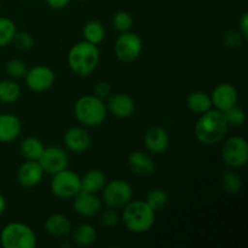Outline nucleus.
<instances>
[{
	"label": "nucleus",
	"instance_id": "obj_1",
	"mask_svg": "<svg viewBox=\"0 0 248 248\" xmlns=\"http://www.w3.org/2000/svg\"><path fill=\"white\" fill-rule=\"evenodd\" d=\"M227 120L224 113L216 108H211L210 110L200 114L194 128L195 137L201 144L203 145H216L222 142L228 132Z\"/></svg>",
	"mask_w": 248,
	"mask_h": 248
},
{
	"label": "nucleus",
	"instance_id": "obj_2",
	"mask_svg": "<svg viewBox=\"0 0 248 248\" xmlns=\"http://www.w3.org/2000/svg\"><path fill=\"white\" fill-rule=\"evenodd\" d=\"M123 223L128 232L133 234L148 232L155 224L156 212L145 201L131 200L124 206Z\"/></svg>",
	"mask_w": 248,
	"mask_h": 248
},
{
	"label": "nucleus",
	"instance_id": "obj_3",
	"mask_svg": "<svg viewBox=\"0 0 248 248\" xmlns=\"http://www.w3.org/2000/svg\"><path fill=\"white\" fill-rule=\"evenodd\" d=\"M67 60L68 65L74 74L87 77L98 67L99 50L94 44L82 40L72 46Z\"/></svg>",
	"mask_w": 248,
	"mask_h": 248
},
{
	"label": "nucleus",
	"instance_id": "obj_4",
	"mask_svg": "<svg viewBox=\"0 0 248 248\" xmlns=\"http://www.w3.org/2000/svg\"><path fill=\"white\" fill-rule=\"evenodd\" d=\"M74 115L85 127H97L104 123L108 110L103 99L94 94H85L75 102Z\"/></svg>",
	"mask_w": 248,
	"mask_h": 248
},
{
	"label": "nucleus",
	"instance_id": "obj_5",
	"mask_svg": "<svg viewBox=\"0 0 248 248\" xmlns=\"http://www.w3.org/2000/svg\"><path fill=\"white\" fill-rule=\"evenodd\" d=\"M0 244L4 248H34L36 246V235L24 223H9L0 232Z\"/></svg>",
	"mask_w": 248,
	"mask_h": 248
},
{
	"label": "nucleus",
	"instance_id": "obj_6",
	"mask_svg": "<svg viewBox=\"0 0 248 248\" xmlns=\"http://www.w3.org/2000/svg\"><path fill=\"white\" fill-rule=\"evenodd\" d=\"M51 193L61 200H69L73 199L81 190V181L80 176L74 171L68 169L52 174L50 183Z\"/></svg>",
	"mask_w": 248,
	"mask_h": 248
},
{
	"label": "nucleus",
	"instance_id": "obj_7",
	"mask_svg": "<svg viewBox=\"0 0 248 248\" xmlns=\"http://www.w3.org/2000/svg\"><path fill=\"white\" fill-rule=\"evenodd\" d=\"M222 159L229 169H241L248 162V143L241 136H232L224 142Z\"/></svg>",
	"mask_w": 248,
	"mask_h": 248
},
{
	"label": "nucleus",
	"instance_id": "obj_8",
	"mask_svg": "<svg viewBox=\"0 0 248 248\" xmlns=\"http://www.w3.org/2000/svg\"><path fill=\"white\" fill-rule=\"evenodd\" d=\"M103 195L102 200L108 207L123 208L127 205L133 196V188L127 181L124 179H114V181L107 182L104 188L102 189Z\"/></svg>",
	"mask_w": 248,
	"mask_h": 248
},
{
	"label": "nucleus",
	"instance_id": "obj_9",
	"mask_svg": "<svg viewBox=\"0 0 248 248\" xmlns=\"http://www.w3.org/2000/svg\"><path fill=\"white\" fill-rule=\"evenodd\" d=\"M143 50V41L138 34L133 31L120 33L114 45L116 58L123 63H132L140 56Z\"/></svg>",
	"mask_w": 248,
	"mask_h": 248
},
{
	"label": "nucleus",
	"instance_id": "obj_10",
	"mask_svg": "<svg viewBox=\"0 0 248 248\" xmlns=\"http://www.w3.org/2000/svg\"><path fill=\"white\" fill-rule=\"evenodd\" d=\"M24 80L31 91L44 92L55 85L56 74L47 65H35L31 69H27Z\"/></svg>",
	"mask_w": 248,
	"mask_h": 248
},
{
	"label": "nucleus",
	"instance_id": "obj_11",
	"mask_svg": "<svg viewBox=\"0 0 248 248\" xmlns=\"http://www.w3.org/2000/svg\"><path fill=\"white\" fill-rule=\"evenodd\" d=\"M38 161L41 165L45 173L55 174L68 169L69 157H68L67 152L62 148L47 147L45 148Z\"/></svg>",
	"mask_w": 248,
	"mask_h": 248
},
{
	"label": "nucleus",
	"instance_id": "obj_12",
	"mask_svg": "<svg viewBox=\"0 0 248 248\" xmlns=\"http://www.w3.org/2000/svg\"><path fill=\"white\" fill-rule=\"evenodd\" d=\"M73 199V210L81 217H94L103 208V201L97 196V194L80 190Z\"/></svg>",
	"mask_w": 248,
	"mask_h": 248
},
{
	"label": "nucleus",
	"instance_id": "obj_13",
	"mask_svg": "<svg viewBox=\"0 0 248 248\" xmlns=\"http://www.w3.org/2000/svg\"><path fill=\"white\" fill-rule=\"evenodd\" d=\"M63 143L70 152L75 154H82L91 148L92 138L84 127L75 126L65 131L63 136Z\"/></svg>",
	"mask_w": 248,
	"mask_h": 248
},
{
	"label": "nucleus",
	"instance_id": "obj_14",
	"mask_svg": "<svg viewBox=\"0 0 248 248\" xmlns=\"http://www.w3.org/2000/svg\"><path fill=\"white\" fill-rule=\"evenodd\" d=\"M237 99H239V93L234 85L229 84V82L218 84L211 93L213 108L220 111H225L227 109L237 104Z\"/></svg>",
	"mask_w": 248,
	"mask_h": 248
},
{
	"label": "nucleus",
	"instance_id": "obj_15",
	"mask_svg": "<svg viewBox=\"0 0 248 248\" xmlns=\"http://www.w3.org/2000/svg\"><path fill=\"white\" fill-rule=\"evenodd\" d=\"M108 113L118 119H128L135 114L136 103L132 97L126 93H115L108 97L106 103Z\"/></svg>",
	"mask_w": 248,
	"mask_h": 248
},
{
	"label": "nucleus",
	"instance_id": "obj_16",
	"mask_svg": "<svg viewBox=\"0 0 248 248\" xmlns=\"http://www.w3.org/2000/svg\"><path fill=\"white\" fill-rule=\"evenodd\" d=\"M44 174L45 172L39 161L27 160L17 171V181L23 188H34L41 183Z\"/></svg>",
	"mask_w": 248,
	"mask_h": 248
},
{
	"label": "nucleus",
	"instance_id": "obj_17",
	"mask_svg": "<svg viewBox=\"0 0 248 248\" xmlns=\"http://www.w3.org/2000/svg\"><path fill=\"white\" fill-rule=\"evenodd\" d=\"M127 165L131 172L140 177L152 176L156 170V165L152 155L140 150L131 153L127 159Z\"/></svg>",
	"mask_w": 248,
	"mask_h": 248
},
{
	"label": "nucleus",
	"instance_id": "obj_18",
	"mask_svg": "<svg viewBox=\"0 0 248 248\" xmlns=\"http://www.w3.org/2000/svg\"><path fill=\"white\" fill-rule=\"evenodd\" d=\"M144 145L150 154H162L170 147L169 133L159 126L150 127L144 135Z\"/></svg>",
	"mask_w": 248,
	"mask_h": 248
},
{
	"label": "nucleus",
	"instance_id": "obj_19",
	"mask_svg": "<svg viewBox=\"0 0 248 248\" xmlns=\"http://www.w3.org/2000/svg\"><path fill=\"white\" fill-rule=\"evenodd\" d=\"M21 120L14 114H0V143H11L21 135Z\"/></svg>",
	"mask_w": 248,
	"mask_h": 248
},
{
	"label": "nucleus",
	"instance_id": "obj_20",
	"mask_svg": "<svg viewBox=\"0 0 248 248\" xmlns=\"http://www.w3.org/2000/svg\"><path fill=\"white\" fill-rule=\"evenodd\" d=\"M44 229L50 236L61 239V237L67 236L70 232L72 222L67 216L61 215V213H53V215L48 216L47 219L45 220Z\"/></svg>",
	"mask_w": 248,
	"mask_h": 248
},
{
	"label": "nucleus",
	"instance_id": "obj_21",
	"mask_svg": "<svg viewBox=\"0 0 248 248\" xmlns=\"http://www.w3.org/2000/svg\"><path fill=\"white\" fill-rule=\"evenodd\" d=\"M80 181H81V190L97 194L102 191L106 186L107 176L102 170L91 169L84 176L80 177Z\"/></svg>",
	"mask_w": 248,
	"mask_h": 248
},
{
	"label": "nucleus",
	"instance_id": "obj_22",
	"mask_svg": "<svg viewBox=\"0 0 248 248\" xmlns=\"http://www.w3.org/2000/svg\"><path fill=\"white\" fill-rule=\"evenodd\" d=\"M70 232H72L73 242L80 247L92 246L97 240L96 228L89 223H81Z\"/></svg>",
	"mask_w": 248,
	"mask_h": 248
},
{
	"label": "nucleus",
	"instance_id": "obj_23",
	"mask_svg": "<svg viewBox=\"0 0 248 248\" xmlns=\"http://www.w3.org/2000/svg\"><path fill=\"white\" fill-rule=\"evenodd\" d=\"M186 106L190 109L193 113L200 114L205 113V111L210 110L213 108L212 101H211V96L205 91H194L186 97Z\"/></svg>",
	"mask_w": 248,
	"mask_h": 248
},
{
	"label": "nucleus",
	"instance_id": "obj_24",
	"mask_svg": "<svg viewBox=\"0 0 248 248\" xmlns=\"http://www.w3.org/2000/svg\"><path fill=\"white\" fill-rule=\"evenodd\" d=\"M44 150H45V145L36 137L24 138L21 142V145H19V152H21L22 156L26 160L38 161Z\"/></svg>",
	"mask_w": 248,
	"mask_h": 248
},
{
	"label": "nucleus",
	"instance_id": "obj_25",
	"mask_svg": "<svg viewBox=\"0 0 248 248\" xmlns=\"http://www.w3.org/2000/svg\"><path fill=\"white\" fill-rule=\"evenodd\" d=\"M21 97V87L15 80H0V103L12 104Z\"/></svg>",
	"mask_w": 248,
	"mask_h": 248
},
{
	"label": "nucleus",
	"instance_id": "obj_26",
	"mask_svg": "<svg viewBox=\"0 0 248 248\" xmlns=\"http://www.w3.org/2000/svg\"><path fill=\"white\" fill-rule=\"evenodd\" d=\"M82 35H84L85 41H89V43L94 44V45H98L106 38V28L103 27V24L99 21L96 19H92L89 21L82 28Z\"/></svg>",
	"mask_w": 248,
	"mask_h": 248
},
{
	"label": "nucleus",
	"instance_id": "obj_27",
	"mask_svg": "<svg viewBox=\"0 0 248 248\" xmlns=\"http://www.w3.org/2000/svg\"><path fill=\"white\" fill-rule=\"evenodd\" d=\"M219 183L223 190L227 194H232V195L240 193L242 189L241 177H240L236 172L232 171V169L222 172L219 178Z\"/></svg>",
	"mask_w": 248,
	"mask_h": 248
},
{
	"label": "nucleus",
	"instance_id": "obj_28",
	"mask_svg": "<svg viewBox=\"0 0 248 248\" xmlns=\"http://www.w3.org/2000/svg\"><path fill=\"white\" fill-rule=\"evenodd\" d=\"M145 202L155 211L161 212L169 203V193L162 188H154L147 194Z\"/></svg>",
	"mask_w": 248,
	"mask_h": 248
},
{
	"label": "nucleus",
	"instance_id": "obj_29",
	"mask_svg": "<svg viewBox=\"0 0 248 248\" xmlns=\"http://www.w3.org/2000/svg\"><path fill=\"white\" fill-rule=\"evenodd\" d=\"M16 24L6 17H0V47L10 45L16 34Z\"/></svg>",
	"mask_w": 248,
	"mask_h": 248
},
{
	"label": "nucleus",
	"instance_id": "obj_30",
	"mask_svg": "<svg viewBox=\"0 0 248 248\" xmlns=\"http://www.w3.org/2000/svg\"><path fill=\"white\" fill-rule=\"evenodd\" d=\"M133 17L127 11H118L113 16V26L119 33H125L130 31L133 27Z\"/></svg>",
	"mask_w": 248,
	"mask_h": 248
},
{
	"label": "nucleus",
	"instance_id": "obj_31",
	"mask_svg": "<svg viewBox=\"0 0 248 248\" xmlns=\"http://www.w3.org/2000/svg\"><path fill=\"white\" fill-rule=\"evenodd\" d=\"M225 116V120H227L228 125L234 126V127H239V126L244 125L245 120H246V113H245L244 109L241 107H239L237 104L232 106V108L227 109L225 111H223Z\"/></svg>",
	"mask_w": 248,
	"mask_h": 248
},
{
	"label": "nucleus",
	"instance_id": "obj_32",
	"mask_svg": "<svg viewBox=\"0 0 248 248\" xmlns=\"http://www.w3.org/2000/svg\"><path fill=\"white\" fill-rule=\"evenodd\" d=\"M99 215V223H101L102 227L107 228V229H111V228H115L118 225L119 220H120V216H119L116 208L108 207L102 208Z\"/></svg>",
	"mask_w": 248,
	"mask_h": 248
},
{
	"label": "nucleus",
	"instance_id": "obj_33",
	"mask_svg": "<svg viewBox=\"0 0 248 248\" xmlns=\"http://www.w3.org/2000/svg\"><path fill=\"white\" fill-rule=\"evenodd\" d=\"M5 70H6L7 75H9L11 79H21L24 78L27 73V65L19 58H12L5 65Z\"/></svg>",
	"mask_w": 248,
	"mask_h": 248
},
{
	"label": "nucleus",
	"instance_id": "obj_34",
	"mask_svg": "<svg viewBox=\"0 0 248 248\" xmlns=\"http://www.w3.org/2000/svg\"><path fill=\"white\" fill-rule=\"evenodd\" d=\"M246 39L241 35L239 31H227L222 35V43L228 48H239L244 45Z\"/></svg>",
	"mask_w": 248,
	"mask_h": 248
},
{
	"label": "nucleus",
	"instance_id": "obj_35",
	"mask_svg": "<svg viewBox=\"0 0 248 248\" xmlns=\"http://www.w3.org/2000/svg\"><path fill=\"white\" fill-rule=\"evenodd\" d=\"M11 44H14L15 47H17L18 50L27 51L29 48H31V46L34 44V39L31 36V34L28 33V31H16Z\"/></svg>",
	"mask_w": 248,
	"mask_h": 248
},
{
	"label": "nucleus",
	"instance_id": "obj_36",
	"mask_svg": "<svg viewBox=\"0 0 248 248\" xmlns=\"http://www.w3.org/2000/svg\"><path fill=\"white\" fill-rule=\"evenodd\" d=\"M93 92L94 96L99 97V98H108L111 94V86L107 81H99L93 87Z\"/></svg>",
	"mask_w": 248,
	"mask_h": 248
},
{
	"label": "nucleus",
	"instance_id": "obj_37",
	"mask_svg": "<svg viewBox=\"0 0 248 248\" xmlns=\"http://www.w3.org/2000/svg\"><path fill=\"white\" fill-rule=\"evenodd\" d=\"M239 31L245 39H248V14L244 12L239 19Z\"/></svg>",
	"mask_w": 248,
	"mask_h": 248
},
{
	"label": "nucleus",
	"instance_id": "obj_38",
	"mask_svg": "<svg viewBox=\"0 0 248 248\" xmlns=\"http://www.w3.org/2000/svg\"><path fill=\"white\" fill-rule=\"evenodd\" d=\"M46 4L51 7V9L55 10H62L64 7L68 6V4L70 2V0H45Z\"/></svg>",
	"mask_w": 248,
	"mask_h": 248
},
{
	"label": "nucleus",
	"instance_id": "obj_39",
	"mask_svg": "<svg viewBox=\"0 0 248 248\" xmlns=\"http://www.w3.org/2000/svg\"><path fill=\"white\" fill-rule=\"evenodd\" d=\"M6 207H7L6 199H5V196L0 193V216L4 215V212L6 211Z\"/></svg>",
	"mask_w": 248,
	"mask_h": 248
},
{
	"label": "nucleus",
	"instance_id": "obj_40",
	"mask_svg": "<svg viewBox=\"0 0 248 248\" xmlns=\"http://www.w3.org/2000/svg\"><path fill=\"white\" fill-rule=\"evenodd\" d=\"M77 1H90V0H77Z\"/></svg>",
	"mask_w": 248,
	"mask_h": 248
},
{
	"label": "nucleus",
	"instance_id": "obj_41",
	"mask_svg": "<svg viewBox=\"0 0 248 248\" xmlns=\"http://www.w3.org/2000/svg\"><path fill=\"white\" fill-rule=\"evenodd\" d=\"M0 7H1V1H0Z\"/></svg>",
	"mask_w": 248,
	"mask_h": 248
}]
</instances>
